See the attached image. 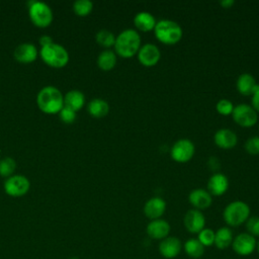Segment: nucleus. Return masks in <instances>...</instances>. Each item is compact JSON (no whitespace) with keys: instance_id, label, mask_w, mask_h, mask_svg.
Returning a JSON list of instances; mask_svg holds the SVG:
<instances>
[{"instance_id":"nucleus-1","label":"nucleus","mask_w":259,"mask_h":259,"mask_svg":"<svg viewBox=\"0 0 259 259\" xmlns=\"http://www.w3.org/2000/svg\"><path fill=\"white\" fill-rule=\"evenodd\" d=\"M36 103L38 108L45 113L55 114L64 107V95L55 86H45L36 95Z\"/></svg>"},{"instance_id":"nucleus-2","label":"nucleus","mask_w":259,"mask_h":259,"mask_svg":"<svg viewBox=\"0 0 259 259\" xmlns=\"http://www.w3.org/2000/svg\"><path fill=\"white\" fill-rule=\"evenodd\" d=\"M140 48L141 36L135 29H124L115 37V52L122 58H132L138 53Z\"/></svg>"},{"instance_id":"nucleus-3","label":"nucleus","mask_w":259,"mask_h":259,"mask_svg":"<svg viewBox=\"0 0 259 259\" xmlns=\"http://www.w3.org/2000/svg\"><path fill=\"white\" fill-rule=\"evenodd\" d=\"M155 36L165 45L177 44L183 34L181 26L170 19H161L156 22L154 28Z\"/></svg>"},{"instance_id":"nucleus-4","label":"nucleus","mask_w":259,"mask_h":259,"mask_svg":"<svg viewBox=\"0 0 259 259\" xmlns=\"http://www.w3.org/2000/svg\"><path fill=\"white\" fill-rule=\"evenodd\" d=\"M250 217L249 205L242 200H235L229 203L223 212L226 224L230 227H238L246 223Z\"/></svg>"},{"instance_id":"nucleus-5","label":"nucleus","mask_w":259,"mask_h":259,"mask_svg":"<svg viewBox=\"0 0 259 259\" xmlns=\"http://www.w3.org/2000/svg\"><path fill=\"white\" fill-rule=\"evenodd\" d=\"M40 57L42 61L53 67L62 68L69 62V53L62 45L52 42L40 49Z\"/></svg>"},{"instance_id":"nucleus-6","label":"nucleus","mask_w":259,"mask_h":259,"mask_svg":"<svg viewBox=\"0 0 259 259\" xmlns=\"http://www.w3.org/2000/svg\"><path fill=\"white\" fill-rule=\"evenodd\" d=\"M28 14L33 24L38 27H47L53 21L52 8L42 1L30 0L28 2Z\"/></svg>"},{"instance_id":"nucleus-7","label":"nucleus","mask_w":259,"mask_h":259,"mask_svg":"<svg viewBox=\"0 0 259 259\" xmlns=\"http://www.w3.org/2000/svg\"><path fill=\"white\" fill-rule=\"evenodd\" d=\"M30 187L28 178L21 174L11 175L4 182L5 192L13 197H20L27 193Z\"/></svg>"},{"instance_id":"nucleus-8","label":"nucleus","mask_w":259,"mask_h":259,"mask_svg":"<svg viewBox=\"0 0 259 259\" xmlns=\"http://www.w3.org/2000/svg\"><path fill=\"white\" fill-rule=\"evenodd\" d=\"M194 152L195 148L190 140L180 139L172 145L170 155L174 161L179 163H185L193 157Z\"/></svg>"},{"instance_id":"nucleus-9","label":"nucleus","mask_w":259,"mask_h":259,"mask_svg":"<svg viewBox=\"0 0 259 259\" xmlns=\"http://www.w3.org/2000/svg\"><path fill=\"white\" fill-rule=\"evenodd\" d=\"M232 115L236 123L244 127L254 125L258 119L257 111L251 105L246 103H241L235 106Z\"/></svg>"},{"instance_id":"nucleus-10","label":"nucleus","mask_w":259,"mask_h":259,"mask_svg":"<svg viewBox=\"0 0 259 259\" xmlns=\"http://www.w3.org/2000/svg\"><path fill=\"white\" fill-rule=\"evenodd\" d=\"M231 246L236 254L240 256H249L255 251L257 242L255 237L251 236L250 234L241 233L233 239Z\"/></svg>"},{"instance_id":"nucleus-11","label":"nucleus","mask_w":259,"mask_h":259,"mask_svg":"<svg viewBox=\"0 0 259 259\" xmlns=\"http://www.w3.org/2000/svg\"><path fill=\"white\" fill-rule=\"evenodd\" d=\"M137 54L139 62L145 67L155 66L161 58V52L154 44H145L140 48Z\"/></svg>"},{"instance_id":"nucleus-12","label":"nucleus","mask_w":259,"mask_h":259,"mask_svg":"<svg viewBox=\"0 0 259 259\" xmlns=\"http://www.w3.org/2000/svg\"><path fill=\"white\" fill-rule=\"evenodd\" d=\"M185 229L191 234H198L205 226V218L203 213L196 209L192 208L189 209L183 219Z\"/></svg>"},{"instance_id":"nucleus-13","label":"nucleus","mask_w":259,"mask_h":259,"mask_svg":"<svg viewBox=\"0 0 259 259\" xmlns=\"http://www.w3.org/2000/svg\"><path fill=\"white\" fill-rule=\"evenodd\" d=\"M182 249L181 241L177 237H167L161 240L159 244V252L166 259H172L179 255Z\"/></svg>"},{"instance_id":"nucleus-14","label":"nucleus","mask_w":259,"mask_h":259,"mask_svg":"<svg viewBox=\"0 0 259 259\" xmlns=\"http://www.w3.org/2000/svg\"><path fill=\"white\" fill-rule=\"evenodd\" d=\"M147 235L154 240H163L168 237L170 233V225L167 221L162 219L152 220L146 228Z\"/></svg>"},{"instance_id":"nucleus-15","label":"nucleus","mask_w":259,"mask_h":259,"mask_svg":"<svg viewBox=\"0 0 259 259\" xmlns=\"http://www.w3.org/2000/svg\"><path fill=\"white\" fill-rule=\"evenodd\" d=\"M38 52L36 47L30 42H22L18 45L13 53L15 60L20 63H31L37 58Z\"/></svg>"},{"instance_id":"nucleus-16","label":"nucleus","mask_w":259,"mask_h":259,"mask_svg":"<svg viewBox=\"0 0 259 259\" xmlns=\"http://www.w3.org/2000/svg\"><path fill=\"white\" fill-rule=\"evenodd\" d=\"M166 210V202L163 198L155 196L147 200L144 206V213L151 220L160 219Z\"/></svg>"},{"instance_id":"nucleus-17","label":"nucleus","mask_w":259,"mask_h":259,"mask_svg":"<svg viewBox=\"0 0 259 259\" xmlns=\"http://www.w3.org/2000/svg\"><path fill=\"white\" fill-rule=\"evenodd\" d=\"M229 188V180L223 173H214L207 182L208 192L215 196L223 195Z\"/></svg>"},{"instance_id":"nucleus-18","label":"nucleus","mask_w":259,"mask_h":259,"mask_svg":"<svg viewBox=\"0 0 259 259\" xmlns=\"http://www.w3.org/2000/svg\"><path fill=\"white\" fill-rule=\"evenodd\" d=\"M188 200L196 209L199 210L207 208L211 204L212 198L208 191L201 188H196L189 193Z\"/></svg>"},{"instance_id":"nucleus-19","label":"nucleus","mask_w":259,"mask_h":259,"mask_svg":"<svg viewBox=\"0 0 259 259\" xmlns=\"http://www.w3.org/2000/svg\"><path fill=\"white\" fill-rule=\"evenodd\" d=\"M237 90L243 95H252L259 90V84L249 73H243L237 79Z\"/></svg>"},{"instance_id":"nucleus-20","label":"nucleus","mask_w":259,"mask_h":259,"mask_svg":"<svg viewBox=\"0 0 259 259\" xmlns=\"http://www.w3.org/2000/svg\"><path fill=\"white\" fill-rule=\"evenodd\" d=\"M213 140L215 145L222 149H232L238 141L236 134L229 128H220L217 131Z\"/></svg>"},{"instance_id":"nucleus-21","label":"nucleus","mask_w":259,"mask_h":259,"mask_svg":"<svg viewBox=\"0 0 259 259\" xmlns=\"http://www.w3.org/2000/svg\"><path fill=\"white\" fill-rule=\"evenodd\" d=\"M85 104V95L77 89L69 90L64 96V106L77 111Z\"/></svg>"},{"instance_id":"nucleus-22","label":"nucleus","mask_w":259,"mask_h":259,"mask_svg":"<svg viewBox=\"0 0 259 259\" xmlns=\"http://www.w3.org/2000/svg\"><path fill=\"white\" fill-rule=\"evenodd\" d=\"M156 19L150 12L141 11L134 17V23L138 29L141 31H150L155 28Z\"/></svg>"},{"instance_id":"nucleus-23","label":"nucleus","mask_w":259,"mask_h":259,"mask_svg":"<svg viewBox=\"0 0 259 259\" xmlns=\"http://www.w3.org/2000/svg\"><path fill=\"white\" fill-rule=\"evenodd\" d=\"M233 233L230 228L222 227L214 233V246L220 250L229 248L233 243Z\"/></svg>"},{"instance_id":"nucleus-24","label":"nucleus","mask_w":259,"mask_h":259,"mask_svg":"<svg viewBox=\"0 0 259 259\" xmlns=\"http://www.w3.org/2000/svg\"><path fill=\"white\" fill-rule=\"evenodd\" d=\"M88 112L94 117H103L109 111V104L102 98H93L87 106Z\"/></svg>"},{"instance_id":"nucleus-25","label":"nucleus","mask_w":259,"mask_h":259,"mask_svg":"<svg viewBox=\"0 0 259 259\" xmlns=\"http://www.w3.org/2000/svg\"><path fill=\"white\" fill-rule=\"evenodd\" d=\"M116 64V55L110 50L102 51L97 58V65L101 70L109 71Z\"/></svg>"},{"instance_id":"nucleus-26","label":"nucleus","mask_w":259,"mask_h":259,"mask_svg":"<svg viewBox=\"0 0 259 259\" xmlns=\"http://www.w3.org/2000/svg\"><path fill=\"white\" fill-rule=\"evenodd\" d=\"M183 248H184V251L185 253L191 257V258H194V259H197V258H200L203 253H204V247L202 246V244L195 238H191V239H188L184 245H183Z\"/></svg>"},{"instance_id":"nucleus-27","label":"nucleus","mask_w":259,"mask_h":259,"mask_svg":"<svg viewBox=\"0 0 259 259\" xmlns=\"http://www.w3.org/2000/svg\"><path fill=\"white\" fill-rule=\"evenodd\" d=\"M95 38H96V41L104 48H109L111 46H114V42H115L114 34L107 29H100L99 31H97Z\"/></svg>"},{"instance_id":"nucleus-28","label":"nucleus","mask_w":259,"mask_h":259,"mask_svg":"<svg viewBox=\"0 0 259 259\" xmlns=\"http://www.w3.org/2000/svg\"><path fill=\"white\" fill-rule=\"evenodd\" d=\"M16 169V161L11 157H5L0 160V175L10 177Z\"/></svg>"},{"instance_id":"nucleus-29","label":"nucleus","mask_w":259,"mask_h":259,"mask_svg":"<svg viewBox=\"0 0 259 259\" xmlns=\"http://www.w3.org/2000/svg\"><path fill=\"white\" fill-rule=\"evenodd\" d=\"M93 9V3L90 0H76L73 3V10L79 16L89 14Z\"/></svg>"},{"instance_id":"nucleus-30","label":"nucleus","mask_w":259,"mask_h":259,"mask_svg":"<svg viewBox=\"0 0 259 259\" xmlns=\"http://www.w3.org/2000/svg\"><path fill=\"white\" fill-rule=\"evenodd\" d=\"M197 240L203 247H209L214 243V232L209 228H204L198 233Z\"/></svg>"},{"instance_id":"nucleus-31","label":"nucleus","mask_w":259,"mask_h":259,"mask_svg":"<svg viewBox=\"0 0 259 259\" xmlns=\"http://www.w3.org/2000/svg\"><path fill=\"white\" fill-rule=\"evenodd\" d=\"M217 110L222 115H230L234 110V105L229 99H221L217 103Z\"/></svg>"},{"instance_id":"nucleus-32","label":"nucleus","mask_w":259,"mask_h":259,"mask_svg":"<svg viewBox=\"0 0 259 259\" xmlns=\"http://www.w3.org/2000/svg\"><path fill=\"white\" fill-rule=\"evenodd\" d=\"M246 229L248 234L253 237L259 236V217H249L246 221Z\"/></svg>"},{"instance_id":"nucleus-33","label":"nucleus","mask_w":259,"mask_h":259,"mask_svg":"<svg viewBox=\"0 0 259 259\" xmlns=\"http://www.w3.org/2000/svg\"><path fill=\"white\" fill-rule=\"evenodd\" d=\"M245 150L250 155H259V137H251L245 143Z\"/></svg>"},{"instance_id":"nucleus-34","label":"nucleus","mask_w":259,"mask_h":259,"mask_svg":"<svg viewBox=\"0 0 259 259\" xmlns=\"http://www.w3.org/2000/svg\"><path fill=\"white\" fill-rule=\"evenodd\" d=\"M59 115H60V119L65 123H72L76 119V111L66 106H64L60 110Z\"/></svg>"},{"instance_id":"nucleus-35","label":"nucleus","mask_w":259,"mask_h":259,"mask_svg":"<svg viewBox=\"0 0 259 259\" xmlns=\"http://www.w3.org/2000/svg\"><path fill=\"white\" fill-rule=\"evenodd\" d=\"M251 103H252L251 106H252L256 111H259V90L256 91L254 94H252Z\"/></svg>"},{"instance_id":"nucleus-36","label":"nucleus","mask_w":259,"mask_h":259,"mask_svg":"<svg viewBox=\"0 0 259 259\" xmlns=\"http://www.w3.org/2000/svg\"><path fill=\"white\" fill-rule=\"evenodd\" d=\"M52 42H54L53 38H52V36H50L48 34H44V35H41L39 37V45L41 46V48L46 47V46H48V45H50Z\"/></svg>"},{"instance_id":"nucleus-37","label":"nucleus","mask_w":259,"mask_h":259,"mask_svg":"<svg viewBox=\"0 0 259 259\" xmlns=\"http://www.w3.org/2000/svg\"><path fill=\"white\" fill-rule=\"evenodd\" d=\"M220 4L224 8H231L235 4V1L234 0H223V1H220Z\"/></svg>"},{"instance_id":"nucleus-38","label":"nucleus","mask_w":259,"mask_h":259,"mask_svg":"<svg viewBox=\"0 0 259 259\" xmlns=\"http://www.w3.org/2000/svg\"><path fill=\"white\" fill-rule=\"evenodd\" d=\"M257 250H258V253H259V242H258V244H257Z\"/></svg>"},{"instance_id":"nucleus-39","label":"nucleus","mask_w":259,"mask_h":259,"mask_svg":"<svg viewBox=\"0 0 259 259\" xmlns=\"http://www.w3.org/2000/svg\"><path fill=\"white\" fill-rule=\"evenodd\" d=\"M69 259H79V258H77V257H71V258H69Z\"/></svg>"}]
</instances>
